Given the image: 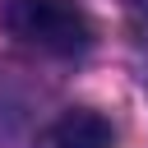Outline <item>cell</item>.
<instances>
[{"mask_svg":"<svg viewBox=\"0 0 148 148\" xmlns=\"http://www.w3.org/2000/svg\"><path fill=\"white\" fill-rule=\"evenodd\" d=\"M0 28L46 56H83L92 46V23L74 0H0Z\"/></svg>","mask_w":148,"mask_h":148,"instance_id":"1","label":"cell"},{"mask_svg":"<svg viewBox=\"0 0 148 148\" xmlns=\"http://www.w3.org/2000/svg\"><path fill=\"white\" fill-rule=\"evenodd\" d=\"M32 148H116V130L102 111H88V106H74V111H60Z\"/></svg>","mask_w":148,"mask_h":148,"instance_id":"2","label":"cell"}]
</instances>
